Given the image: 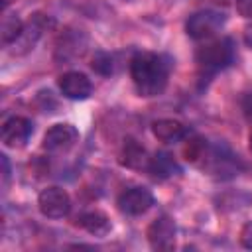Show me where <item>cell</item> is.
<instances>
[{"instance_id":"cell-1","label":"cell","mask_w":252,"mask_h":252,"mask_svg":"<svg viewBox=\"0 0 252 252\" xmlns=\"http://www.w3.org/2000/svg\"><path fill=\"white\" fill-rule=\"evenodd\" d=\"M171 63L165 55L140 51L130 59V79L142 96L161 94L167 87Z\"/></svg>"},{"instance_id":"cell-2","label":"cell","mask_w":252,"mask_h":252,"mask_svg":"<svg viewBox=\"0 0 252 252\" xmlns=\"http://www.w3.org/2000/svg\"><path fill=\"white\" fill-rule=\"evenodd\" d=\"M232 59H234V47L228 37L207 41L195 51V63L201 75H215L224 67H228Z\"/></svg>"},{"instance_id":"cell-3","label":"cell","mask_w":252,"mask_h":252,"mask_svg":"<svg viewBox=\"0 0 252 252\" xmlns=\"http://www.w3.org/2000/svg\"><path fill=\"white\" fill-rule=\"evenodd\" d=\"M224 24V14L217 12V10H199L193 12L187 22H185V32L191 39H209L211 35H215Z\"/></svg>"},{"instance_id":"cell-4","label":"cell","mask_w":252,"mask_h":252,"mask_svg":"<svg viewBox=\"0 0 252 252\" xmlns=\"http://www.w3.org/2000/svg\"><path fill=\"white\" fill-rule=\"evenodd\" d=\"M37 209L47 219H63L71 211V197L61 187H45L37 195Z\"/></svg>"},{"instance_id":"cell-5","label":"cell","mask_w":252,"mask_h":252,"mask_svg":"<svg viewBox=\"0 0 252 252\" xmlns=\"http://www.w3.org/2000/svg\"><path fill=\"white\" fill-rule=\"evenodd\" d=\"M77 140H79V132L73 124L69 122L53 124L43 136V150L51 154H63L69 152L77 144Z\"/></svg>"},{"instance_id":"cell-6","label":"cell","mask_w":252,"mask_h":252,"mask_svg":"<svg viewBox=\"0 0 252 252\" xmlns=\"http://www.w3.org/2000/svg\"><path fill=\"white\" fill-rule=\"evenodd\" d=\"M118 209L128 215V217H138V215H144L146 211L152 209L154 205V195L150 189L146 187H128L124 189L120 195H118V201H116Z\"/></svg>"},{"instance_id":"cell-7","label":"cell","mask_w":252,"mask_h":252,"mask_svg":"<svg viewBox=\"0 0 252 252\" xmlns=\"http://www.w3.org/2000/svg\"><path fill=\"white\" fill-rule=\"evenodd\" d=\"M175 234H177L175 222L167 215H161L156 220H152V224L148 226V232H146L148 242L154 250H173Z\"/></svg>"},{"instance_id":"cell-8","label":"cell","mask_w":252,"mask_h":252,"mask_svg":"<svg viewBox=\"0 0 252 252\" xmlns=\"http://www.w3.org/2000/svg\"><path fill=\"white\" fill-rule=\"evenodd\" d=\"M49 26H53V20H51L49 16H45V14H33L32 20L24 26V32L20 33V37L12 43V47H14L12 53H16V55H24V53L32 51L33 45L37 43L41 32H43L45 28H49Z\"/></svg>"},{"instance_id":"cell-9","label":"cell","mask_w":252,"mask_h":252,"mask_svg":"<svg viewBox=\"0 0 252 252\" xmlns=\"http://www.w3.org/2000/svg\"><path fill=\"white\" fill-rule=\"evenodd\" d=\"M32 132H33V126L26 116H12L2 124L0 138H2V144L6 148L18 150V148H24L28 144Z\"/></svg>"},{"instance_id":"cell-10","label":"cell","mask_w":252,"mask_h":252,"mask_svg":"<svg viewBox=\"0 0 252 252\" xmlns=\"http://www.w3.org/2000/svg\"><path fill=\"white\" fill-rule=\"evenodd\" d=\"M59 91L65 98L71 100H85L93 93V83L85 73L79 71H67L57 79Z\"/></svg>"},{"instance_id":"cell-11","label":"cell","mask_w":252,"mask_h":252,"mask_svg":"<svg viewBox=\"0 0 252 252\" xmlns=\"http://www.w3.org/2000/svg\"><path fill=\"white\" fill-rule=\"evenodd\" d=\"M152 134L159 140V142H165V144H175V142H181L189 136V128L179 122V120H173V118H159L156 122H152Z\"/></svg>"},{"instance_id":"cell-12","label":"cell","mask_w":252,"mask_h":252,"mask_svg":"<svg viewBox=\"0 0 252 252\" xmlns=\"http://www.w3.org/2000/svg\"><path fill=\"white\" fill-rule=\"evenodd\" d=\"M150 154L148 150L136 142L134 138H126L120 150V163L128 169H148L150 165Z\"/></svg>"},{"instance_id":"cell-13","label":"cell","mask_w":252,"mask_h":252,"mask_svg":"<svg viewBox=\"0 0 252 252\" xmlns=\"http://www.w3.org/2000/svg\"><path fill=\"white\" fill-rule=\"evenodd\" d=\"M79 226L85 228L89 234L94 236H106L112 228L110 219L102 213V211H87L79 217Z\"/></svg>"},{"instance_id":"cell-14","label":"cell","mask_w":252,"mask_h":252,"mask_svg":"<svg viewBox=\"0 0 252 252\" xmlns=\"http://www.w3.org/2000/svg\"><path fill=\"white\" fill-rule=\"evenodd\" d=\"M148 171H150L156 179H167V177H173V175L179 173V165H177V161H175L169 154L158 152V154L150 159Z\"/></svg>"},{"instance_id":"cell-15","label":"cell","mask_w":252,"mask_h":252,"mask_svg":"<svg viewBox=\"0 0 252 252\" xmlns=\"http://www.w3.org/2000/svg\"><path fill=\"white\" fill-rule=\"evenodd\" d=\"M24 26H26V24L18 18V14L6 12L4 18H2V32H0L2 43H4V45H12V43L20 37V33L24 32Z\"/></svg>"},{"instance_id":"cell-16","label":"cell","mask_w":252,"mask_h":252,"mask_svg":"<svg viewBox=\"0 0 252 252\" xmlns=\"http://www.w3.org/2000/svg\"><path fill=\"white\" fill-rule=\"evenodd\" d=\"M93 69L94 71H98V73H102V75H108L110 71H112V61H110V55H106V53H102V51H98L94 57H93Z\"/></svg>"},{"instance_id":"cell-17","label":"cell","mask_w":252,"mask_h":252,"mask_svg":"<svg viewBox=\"0 0 252 252\" xmlns=\"http://www.w3.org/2000/svg\"><path fill=\"white\" fill-rule=\"evenodd\" d=\"M240 242H242L244 248L252 250V220L242 226V230H240Z\"/></svg>"},{"instance_id":"cell-18","label":"cell","mask_w":252,"mask_h":252,"mask_svg":"<svg viewBox=\"0 0 252 252\" xmlns=\"http://www.w3.org/2000/svg\"><path fill=\"white\" fill-rule=\"evenodd\" d=\"M234 6L242 18H252V0H234Z\"/></svg>"},{"instance_id":"cell-19","label":"cell","mask_w":252,"mask_h":252,"mask_svg":"<svg viewBox=\"0 0 252 252\" xmlns=\"http://www.w3.org/2000/svg\"><path fill=\"white\" fill-rule=\"evenodd\" d=\"M242 112H244V116L252 122V93H246L244 96H242Z\"/></svg>"},{"instance_id":"cell-20","label":"cell","mask_w":252,"mask_h":252,"mask_svg":"<svg viewBox=\"0 0 252 252\" xmlns=\"http://www.w3.org/2000/svg\"><path fill=\"white\" fill-rule=\"evenodd\" d=\"M244 43H246V45L252 49V24L244 28Z\"/></svg>"},{"instance_id":"cell-21","label":"cell","mask_w":252,"mask_h":252,"mask_svg":"<svg viewBox=\"0 0 252 252\" xmlns=\"http://www.w3.org/2000/svg\"><path fill=\"white\" fill-rule=\"evenodd\" d=\"M14 2H16V0H2V6H4V10H6L10 4H14Z\"/></svg>"},{"instance_id":"cell-22","label":"cell","mask_w":252,"mask_h":252,"mask_svg":"<svg viewBox=\"0 0 252 252\" xmlns=\"http://www.w3.org/2000/svg\"><path fill=\"white\" fill-rule=\"evenodd\" d=\"M248 148H250V152H252V132H250V136H248Z\"/></svg>"}]
</instances>
